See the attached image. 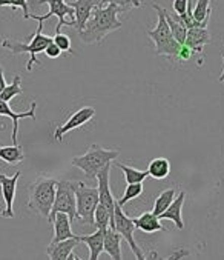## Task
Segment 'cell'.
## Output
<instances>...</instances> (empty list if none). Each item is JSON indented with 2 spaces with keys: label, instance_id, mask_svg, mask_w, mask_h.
I'll return each instance as SVG.
<instances>
[{
  "label": "cell",
  "instance_id": "484cf974",
  "mask_svg": "<svg viewBox=\"0 0 224 260\" xmlns=\"http://www.w3.org/2000/svg\"><path fill=\"white\" fill-rule=\"evenodd\" d=\"M117 168H120L125 174V180L126 183H138V182H144L147 177H149V173L147 171H140L134 167H129V165H125V164H120V162H114Z\"/></svg>",
  "mask_w": 224,
  "mask_h": 260
},
{
  "label": "cell",
  "instance_id": "74e56055",
  "mask_svg": "<svg viewBox=\"0 0 224 260\" xmlns=\"http://www.w3.org/2000/svg\"><path fill=\"white\" fill-rule=\"evenodd\" d=\"M5 86H7V80H5V76H4V68L0 67V92L4 91Z\"/></svg>",
  "mask_w": 224,
  "mask_h": 260
},
{
  "label": "cell",
  "instance_id": "cb8c5ba5",
  "mask_svg": "<svg viewBox=\"0 0 224 260\" xmlns=\"http://www.w3.org/2000/svg\"><path fill=\"white\" fill-rule=\"evenodd\" d=\"M147 173H149V177L157 179V180H163L171 174V162L166 157L152 159L149 164Z\"/></svg>",
  "mask_w": 224,
  "mask_h": 260
},
{
  "label": "cell",
  "instance_id": "3957f363",
  "mask_svg": "<svg viewBox=\"0 0 224 260\" xmlns=\"http://www.w3.org/2000/svg\"><path fill=\"white\" fill-rule=\"evenodd\" d=\"M152 8L157 11L158 23L154 29L147 31V36L155 45V54L167 57L171 60H177L178 53L181 49V43H178L171 32V28H169V25H167L166 17H164V8H161L157 4H154Z\"/></svg>",
  "mask_w": 224,
  "mask_h": 260
},
{
  "label": "cell",
  "instance_id": "836d02e7",
  "mask_svg": "<svg viewBox=\"0 0 224 260\" xmlns=\"http://www.w3.org/2000/svg\"><path fill=\"white\" fill-rule=\"evenodd\" d=\"M43 53L49 57V59H57V57H60V54H62V49L55 45L54 42H51L46 48H45V51Z\"/></svg>",
  "mask_w": 224,
  "mask_h": 260
},
{
  "label": "cell",
  "instance_id": "5bb4252c",
  "mask_svg": "<svg viewBox=\"0 0 224 260\" xmlns=\"http://www.w3.org/2000/svg\"><path fill=\"white\" fill-rule=\"evenodd\" d=\"M184 200H186V192L184 191H180L178 196H175L174 202L167 206V210L163 211L158 217L160 220H171L177 230H183L184 228V222H183V205H184Z\"/></svg>",
  "mask_w": 224,
  "mask_h": 260
},
{
  "label": "cell",
  "instance_id": "f546056e",
  "mask_svg": "<svg viewBox=\"0 0 224 260\" xmlns=\"http://www.w3.org/2000/svg\"><path fill=\"white\" fill-rule=\"evenodd\" d=\"M141 192H143V182H138V183H128V188H126L123 197L119 199L117 203L123 206V205H126L128 202H131V200L140 197Z\"/></svg>",
  "mask_w": 224,
  "mask_h": 260
},
{
  "label": "cell",
  "instance_id": "8fae6325",
  "mask_svg": "<svg viewBox=\"0 0 224 260\" xmlns=\"http://www.w3.org/2000/svg\"><path fill=\"white\" fill-rule=\"evenodd\" d=\"M95 116V110L92 107H83L79 111H76L63 125L57 126V129L54 131V139L57 142H62V139L72 129H77L83 125H86L88 122H91Z\"/></svg>",
  "mask_w": 224,
  "mask_h": 260
},
{
  "label": "cell",
  "instance_id": "1f68e13d",
  "mask_svg": "<svg viewBox=\"0 0 224 260\" xmlns=\"http://www.w3.org/2000/svg\"><path fill=\"white\" fill-rule=\"evenodd\" d=\"M52 42L57 45L60 49H62V53L65 51V53H69V54H74V51H72V45H71V39L66 36V34H62V32H55V36L52 37Z\"/></svg>",
  "mask_w": 224,
  "mask_h": 260
},
{
  "label": "cell",
  "instance_id": "d4e9b609",
  "mask_svg": "<svg viewBox=\"0 0 224 260\" xmlns=\"http://www.w3.org/2000/svg\"><path fill=\"white\" fill-rule=\"evenodd\" d=\"M175 196H177V191H175L174 188H169V189L161 191V192L158 194V197L155 199V202H154V210H152V213H154L155 216H160L163 211L167 210V206H169V205L174 202Z\"/></svg>",
  "mask_w": 224,
  "mask_h": 260
},
{
  "label": "cell",
  "instance_id": "8d00e7d4",
  "mask_svg": "<svg viewBox=\"0 0 224 260\" xmlns=\"http://www.w3.org/2000/svg\"><path fill=\"white\" fill-rule=\"evenodd\" d=\"M191 252H189V249H186V248H180L178 251H175L172 255H169L167 258H184V257H188Z\"/></svg>",
  "mask_w": 224,
  "mask_h": 260
},
{
  "label": "cell",
  "instance_id": "f35d334b",
  "mask_svg": "<svg viewBox=\"0 0 224 260\" xmlns=\"http://www.w3.org/2000/svg\"><path fill=\"white\" fill-rule=\"evenodd\" d=\"M222 85H224V54H222V71H221V76H219V79H218Z\"/></svg>",
  "mask_w": 224,
  "mask_h": 260
},
{
  "label": "cell",
  "instance_id": "4fadbf2b",
  "mask_svg": "<svg viewBox=\"0 0 224 260\" xmlns=\"http://www.w3.org/2000/svg\"><path fill=\"white\" fill-rule=\"evenodd\" d=\"M35 110H37V103L32 102L28 111L25 113H14L11 107L8 105V102L0 99V116L10 117L13 120V143L17 145V134H19V120L20 119H32L35 120Z\"/></svg>",
  "mask_w": 224,
  "mask_h": 260
},
{
  "label": "cell",
  "instance_id": "7a4b0ae2",
  "mask_svg": "<svg viewBox=\"0 0 224 260\" xmlns=\"http://www.w3.org/2000/svg\"><path fill=\"white\" fill-rule=\"evenodd\" d=\"M119 154H120L119 149H109V148H103L97 143H92L85 154L72 157L71 165L82 170L85 173V176L92 180L107 164L114 162L119 157Z\"/></svg>",
  "mask_w": 224,
  "mask_h": 260
},
{
  "label": "cell",
  "instance_id": "52a82bcc",
  "mask_svg": "<svg viewBox=\"0 0 224 260\" xmlns=\"http://www.w3.org/2000/svg\"><path fill=\"white\" fill-rule=\"evenodd\" d=\"M39 5L46 4L49 7V11L45 16H37V14H29V19H34L37 22H45L55 16L59 19V23L55 26V32H60L62 28L66 26H74L76 23V11L71 5H68L65 0H37Z\"/></svg>",
  "mask_w": 224,
  "mask_h": 260
},
{
  "label": "cell",
  "instance_id": "e0dca14e",
  "mask_svg": "<svg viewBox=\"0 0 224 260\" xmlns=\"http://www.w3.org/2000/svg\"><path fill=\"white\" fill-rule=\"evenodd\" d=\"M51 223L54 225V236H52L51 243L76 237V234L72 233V228H71L72 220L69 219V216L66 213H57L51 220Z\"/></svg>",
  "mask_w": 224,
  "mask_h": 260
},
{
  "label": "cell",
  "instance_id": "4316f807",
  "mask_svg": "<svg viewBox=\"0 0 224 260\" xmlns=\"http://www.w3.org/2000/svg\"><path fill=\"white\" fill-rule=\"evenodd\" d=\"M112 216L110 213H109V210L106 206H103L100 202H98V205H97V208H95V213H94V225L97 226V228H103V230H107L109 226H110V223H112Z\"/></svg>",
  "mask_w": 224,
  "mask_h": 260
},
{
  "label": "cell",
  "instance_id": "d590c367",
  "mask_svg": "<svg viewBox=\"0 0 224 260\" xmlns=\"http://www.w3.org/2000/svg\"><path fill=\"white\" fill-rule=\"evenodd\" d=\"M194 54V51L186 46V45H181V49H180V53H178V60H189Z\"/></svg>",
  "mask_w": 224,
  "mask_h": 260
},
{
  "label": "cell",
  "instance_id": "e575fe53",
  "mask_svg": "<svg viewBox=\"0 0 224 260\" xmlns=\"http://www.w3.org/2000/svg\"><path fill=\"white\" fill-rule=\"evenodd\" d=\"M189 4H191V0H174L172 7H174V11H175V14H178V16H183V14L188 11V8H189Z\"/></svg>",
  "mask_w": 224,
  "mask_h": 260
},
{
  "label": "cell",
  "instance_id": "44dd1931",
  "mask_svg": "<svg viewBox=\"0 0 224 260\" xmlns=\"http://www.w3.org/2000/svg\"><path fill=\"white\" fill-rule=\"evenodd\" d=\"M103 251L107 252L110 255V258L120 260L123 257L122 255V236H120V233L114 231L112 228H107L106 230Z\"/></svg>",
  "mask_w": 224,
  "mask_h": 260
},
{
  "label": "cell",
  "instance_id": "7402d4cb",
  "mask_svg": "<svg viewBox=\"0 0 224 260\" xmlns=\"http://www.w3.org/2000/svg\"><path fill=\"white\" fill-rule=\"evenodd\" d=\"M164 17H166L167 25H169V28H171V32H172L174 39H175L178 43L184 45L186 34H188V28H186V25L183 23V20L180 19V16H178V14H169V13H167V11L164 10Z\"/></svg>",
  "mask_w": 224,
  "mask_h": 260
},
{
  "label": "cell",
  "instance_id": "ffe728a7",
  "mask_svg": "<svg viewBox=\"0 0 224 260\" xmlns=\"http://www.w3.org/2000/svg\"><path fill=\"white\" fill-rule=\"evenodd\" d=\"M134 223H135L137 230H141L143 233H147V234H154V233H158V231H166V228L163 226L160 217L155 216L151 211L143 213L140 217H135Z\"/></svg>",
  "mask_w": 224,
  "mask_h": 260
},
{
  "label": "cell",
  "instance_id": "f1b7e54d",
  "mask_svg": "<svg viewBox=\"0 0 224 260\" xmlns=\"http://www.w3.org/2000/svg\"><path fill=\"white\" fill-rule=\"evenodd\" d=\"M22 92H23V89H22V77H20L19 74H16L13 83L7 85V86L4 88V91L0 92V99L5 100V102H10V100H13L16 95H20Z\"/></svg>",
  "mask_w": 224,
  "mask_h": 260
},
{
  "label": "cell",
  "instance_id": "7c38bea8",
  "mask_svg": "<svg viewBox=\"0 0 224 260\" xmlns=\"http://www.w3.org/2000/svg\"><path fill=\"white\" fill-rule=\"evenodd\" d=\"M112 164H107L98 174H97V189H98V202L106 206L109 213L114 216V208H116V199L112 196L110 185H109V176H110Z\"/></svg>",
  "mask_w": 224,
  "mask_h": 260
},
{
  "label": "cell",
  "instance_id": "2e32d148",
  "mask_svg": "<svg viewBox=\"0 0 224 260\" xmlns=\"http://www.w3.org/2000/svg\"><path fill=\"white\" fill-rule=\"evenodd\" d=\"M79 243H80V240L77 239V236L72 239H65V240L55 242V243H49L46 248V254L52 260H68L69 254L76 249V246Z\"/></svg>",
  "mask_w": 224,
  "mask_h": 260
},
{
  "label": "cell",
  "instance_id": "9a60e30c",
  "mask_svg": "<svg viewBox=\"0 0 224 260\" xmlns=\"http://www.w3.org/2000/svg\"><path fill=\"white\" fill-rule=\"evenodd\" d=\"M74 11H76V23L74 28L77 31H82L88 22V19L91 17L92 11L97 7H101V0H76L74 4H69Z\"/></svg>",
  "mask_w": 224,
  "mask_h": 260
},
{
  "label": "cell",
  "instance_id": "ac0fdd59",
  "mask_svg": "<svg viewBox=\"0 0 224 260\" xmlns=\"http://www.w3.org/2000/svg\"><path fill=\"white\" fill-rule=\"evenodd\" d=\"M207 43H210V32L207 31V28H189L188 29L184 45L189 46L194 53L201 54Z\"/></svg>",
  "mask_w": 224,
  "mask_h": 260
},
{
  "label": "cell",
  "instance_id": "5b68a950",
  "mask_svg": "<svg viewBox=\"0 0 224 260\" xmlns=\"http://www.w3.org/2000/svg\"><path fill=\"white\" fill-rule=\"evenodd\" d=\"M42 31H43V22H39V28L31 36V42L29 43H22V42L13 40V39H4L0 45H2V48L8 49L11 54H23V53H28L31 56V59H29V62L26 65V70L28 71H32L34 65H39L37 54L39 53H43L45 48L52 42V37L42 34Z\"/></svg>",
  "mask_w": 224,
  "mask_h": 260
},
{
  "label": "cell",
  "instance_id": "ab89813d",
  "mask_svg": "<svg viewBox=\"0 0 224 260\" xmlns=\"http://www.w3.org/2000/svg\"><path fill=\"white\" fill-rule=\"evenodd\" d=\"M0 197H2V189H0Z\"/></svg>",
  "mask_w": 224,
  "mask_h": 260
},
{
  "label": "cell",
  "instance_id": "ba28073f",
  "mask_svg": "<svg viewBox=\"0 0 224 260\" xmlns=\"http://www.w3.org/2000/svg\"><path fill=\"white\" fill-rule=\"evenodd\" d=\"M76 197H77L76 219H79L85 225H94V213L98 205V189L80 182Z\"/></svg>",
  "mask_w": 224,
  "mask_h": 260
},
{
  "label": "cell",
  "instance_id": "83f0119b",
  "mask_svg": "<svg viewBox=\"0 0 224 260\" xmlns=\"http://www.w3.org/2000/svg\"><path fill=\"white\" fill-rule=\"evenodd\" d=\"M210 14H212V8H210V0H198L195 8L192 10V16L197 22L201 23H209L210 20Z\"/></svg>",
  "mask_w": 224,
  "mask_h": 260
},
{
  "label": "cell",
  "instance_id": "4dcf8cb0",
  "mask_svg": "<svg viewBox=\"0 0 224 260\" xmlns=\"http://www.w3.org/2000/svg\"><path fill=\"white\" fill-rule=\"evenodd\" d=\"M107 4H114V5L120 7L123 13H128L132 8H140L141 7L140 0H101V7H104Z\"/></svg>",
  "mask_w": 224,
  "mask_h": 260
},
{
  "label": "cell",
  "instance_id": "9c48e42d",
  "mask_svg": "<svg viewBox=\"0 0 224 260\" xmlns=\"http://www.w3.org/2000/svg\"><path fill=\"white\" fill-rule=\"evenodd\" d=\"M109 228H112L114 231L120 233L122 239H125V240L128 242L131 251L134 252V255H135L137 258H141V260L146 258V255L143 254V251L140 249V246L137 245L135 237H134V231L137 230V226H135V223H134V219L128 217V216L123 213L122 205H119L117 202H116V208H114V217H112V223H110Z\"/></svg>",
  "mask_w": 224,
  "mask_h": 260
},
{
  "label": "cell",
  "instance_id": "603a6c76",
  "mask_svg": "<svg viewBox=\"0 0 224 260\" xmlns=\"http://www.w3.org/2000/svg\"><path fill=\"white\" fill-rule=\"evenodd\" d=\"M25 159V152L20 145H11V146H0V160H4L8 165H17L22 164Z\"/></svg>",
  "mask_w": 224,
  "mask_h": 260
},
{
  "label": "cell",
  "instance_id": "6da1fadb",
  "mask_svg": "<svg viewBox=\"0 0 224 260\" xmlns=\"http://www.w3.org/2000/svg\"><path fill=\"white\" fill-rule=\"evenodd\" d=\"M123 13L120 7L114 4H107L104 7H97L91 17L88 19L85 28L79 31L80 39L85 43H100L110 32H114L123 26L119 20V14Z\"/></svg>",
  "mask_w": 224,
  "mask_h": 260
},
{
  "label": "cell",
  "instance_id": "277c9868",
  "mask_svg": "<svg viewBox=\"0 0 224 260\" xmlns=\"http://www.w3.org/2000/svg\"><path fill=\"white\" fill-rule=\"evenodd\" d=\"M55 188H57V180L52 177L40 176L37 177L28 188V208L39 214L40 217L48 219L51 208L55 199Z\"/></svg>",
  "mask_w": 224,
  "mask_h": 260
},
{
  "label": "cell",
  "instance_id": "d6986e66",
  "mask_svg": "<svg viewBox=\"0 0 224 260\" xmlns=\"http://www.w3.org/2000/svg\"><path fill=\"white\" fill-rule=\"evenodd\" d=\"M104 236H106V230H103V228H97V231L89 236H77L80 243H85L89 248L91 260H97L100 257V254L103 252Z\"/></svg>",
  "mask_w": 224,
  "mask_h": 260
},
{
  "label": "cell",
  "instance_id": "d6a6232c",
  "mask_svg": "<svg viewBox=\"0 0 224 260\" xmlns=\"http://www.w3.org/2000/svg\"><path fill=\"white\" fill-rule=\"evenodd\" d=\"M11 7V8H22L23 10V19H29V7L28 0H0V8Z\"/></svg>",
  "mask_w": 224,
  "mask_h": 260
},
{
  "label": "cell",
  "instance_id": "8992f818",
  "mask_svg": "<svg viewBox=\"0 0 224 260\" xmlns=\"http://www.w3.org/2000/svg\"><path fill=\"white\" fill-rule=\"evenodd\" d=\"M79 180H57V188H55V199L51 208V213L48 220L51 222L57 213H66L71 220H76L77 214V188Z\"/></svg>",
  "mask_w": 224,
  "mask_h": 260
},
{
  "label": "cell",
  "instance_id": "30bf717a",
  "mask_svg": "<svg viewBox=\"0 0 224 260\" xmlns=\"http://www.w3.org/2000/svg\"><path fill=\"white\" fill-rule=\"evenodd\" d=\"M20 177V171H17L14 176H5L0 174V189H2V199L5 202V210L0 211V217L4 219H13L14 217V199L17 191V180Z\"/></svg>",
  "mask_w": 224,
  "mask_h": 260
}]
</instances>
